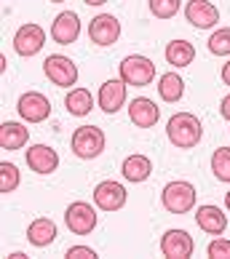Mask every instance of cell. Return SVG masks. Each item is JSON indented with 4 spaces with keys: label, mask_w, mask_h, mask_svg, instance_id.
<instances>
[{
    "label": "cell",
    "mask_w": 230,
    "mask_h": 259,
    "mask_svg": "<svg viewBox=\"0 0 230 259\" xmlns=\"http://www.w3.org/2000/svg\"><path fill=\"white\" fill-rule=\"evenodd\" d=\"M16 110L22 115V120H27V123H43L51 115V102L41 91H27L19 97Z\"/></svg>",
    "instance_id": "52a82bcc"
},
{
    "label": "cell",
    "mask_w": 230,
    "mask_h": 259,
    "mask_svg": "<svg viewBox=\"0 0 230 259\" xmlns=\"http://www.w3.org/2000/svg\"><path fill=\"white\" fill-rule=\"evenodd\" d=\"M81 35V19L75 11H62L59 16L51 22V40L59 46H70L78 40Z\"/></svg>",
    "instance_id": "4fadbf2b"
},
{
    "label": "cell",
    "mask_w": 230,
    "mask_h": 259,
    "mask_svg": "<svg viewBox=\"0 0 230 259\" xmlns=\"http://www.w3.org/2000/svg\"><path fill=\"white\" fill-rule=\"evenodd\" d=\"M150 11L156 19H171L179 11V0H150Z\"/></svg>",
    "instance_id": "4316f807"
},
{
    "label": "cell",
    "mask_w": 230,
    "mask_h": 259,
    "mask_svg": "<svg viewBox=\"0 0 230 259\" xmlns=\"http://www.w3.org/2000/svg\"><path fill=\"white\" fill-rule=\"evenodd\" d=\"M97 104L102 107V112L107 115H115L123 104H126V83L121 78H112V80H104L99 85V97H97Z\"/></svg>",
    "instance_id": "5bb4252c"
},
{
    "label": "cell",
    "mask_w": 230,
    "mask_h": 259,
    "mask_svg": "<svg viewBox=\"0 0 230 259\" xmlns=\"http://www.w3.org/2000/svg\"><path fill=\"white\" fill-rule=\"evenodd\" d=\"M222 80H225V85H230V59L222 64Z\"/></svg>",
    "instance_id": "4dcf8cb0"
},
{
    "label": "cell",
    "mask_w": 230,
    "mask_h": 259,
    "mask_svg": "<svg viewBox=\"0 0 230 259\" xmlns=\"http://www.w3.org/2000/svg\"><path fill=\"white\" fill-rule=\"evenodd\" d=\"M196 222L206 235H222L227 230V214L219 206H198Z\"/></svg>",
    "instance_id": "e0dca14e"
},
{
    "label": "cell",
    "mask_w": 230,
    "mask_h": 259,
    "mask_svg": "<svg viewBox=\"0 0 230 259\" xmlns=\"http://www.w3.org/2000/svg\"><path fill=\"white\" fill-rule=\"evenodd\" d=\"M219 115H222L225 120H230V94H227L222 102H219Z\"/></svg>",
    "instance_id": "f546056e"
},
{
    "label": "cell",
    "mask_w": 230,
    "mask_h": 259,
    "mask_svg": "<svg viewBox=\"0 0 230 259\" xmlns=\"http://www.w3.org/2000/svg\"><path fill=\"white\" fill-rule=\"evenodd\" d=\"M27 166L35 174H54L59 168V152L49 145H32L27 150Z\"/></svg>",
    "instance_id": "9a60e30c"
},
{
    "label": "cell",
    "mask_w": 230,
    "mask_h": 259,
    "mask_svg": "<svg viewBox=\"0 0 230 259\" xmlns=\"http://www.w3.org/2000/svg\"><path fill=\"white\" fill-rule=\"evenodd\" d=\"M49 3H64V0H49Z\"/></svg>",
    "instance_id": "e575fe53"
},
{
    "label": "cell",
    "mask_w": 230,
    "mask_h": 259,
    "mask_svg": "<svg viewBox=\"0 0 230 259\" xmlns=\"http://www.w3.org/2000/svg\"><path fill=\"white\" fill-rule=\"evenodd\" d=\"M209 51L214 56H230V27H219L209 37Z\"/></svg>",
    "instance_id": "484cf974"
},
{
    "label": "cell",
    "mask_w": 230,
    "mask_h": 259,
    "mask_svg": "<svg viewBox=\"0 0 230 259\" xmlns=\"http://www.w3.org/2000/svg\"><path fill=\"white\" fill-rule=\"evenodd\" d=\"M129 118L137 128H152L161 118V110L158 104L147 99V97H137L131 104H129Z\"/></svg>",
    "instance_id": "2e32d148"
},
{
    "label": "cell",
    "mask_w": 230,
    "mask_h": 259,
    "mask_svg": "<svg viewBox=\"0 0 230 259\" xmlns=\"http://www.w3.org/2000/svg\"><path fill=\"white\" fill-rule=\"evenodd\" d=\"M185 19L196 30H212L219 22V8L209 0H190L185 6Z\"/></svg>",
    "instance_id": "7c38bea8"
},
{
    "label": "cell",
    "mask_w": 230,
    "mask_h": 259,
    "mask_svg": "<svg viewBox=\"0 0 230 259\" xmlns=\"http://www.w3.org/2000/svg\"><path fill=\"white\" fill-rule=\"evenodd\" d=\"M196 251V243L185 230H166L161 238V254L166 259H190Z\"/></svg>",
    "instance_id": "30bf717a"
},
{
    "label": "cell",
    "mask_w": 230,
    "mask_h": 259,
    "mask_svg": "<svg viewBox=\"0 0 230 259\" xmlns=\"http://www.w3.org/2000/svg\"><path fill=\"white\" fill-rule=\"evenodd\" d=\"M161 203H164L169 214H187L196 206V187L182 179L169 182L164 187V193H161Z\"/></svg>",
    "instance_id": "3957f363"
},
{
    "label": "cell",
    "mask_w": 230,
    "mask_h": 259,
    "mask_svg": "<svg viewBox=\"0 0 230 259\" xmlns=\"http://www.w3.org/2000/svg\"><path fill=\"white\" fill-rule=\"evenodd\" d=\"M206 254L212 259H230V241L227 238H214V241L209 243Z\"/></svg>",
    "instance_id": "83f0119b"
},
{
    "label": "cell",
    "mask_w": 230,
    "mask_h": 259,
    "mask_svg": "<svg viewBox=\"0 0 230 259\" xmlns=\"http://www.w3.org/2000/svg\"><path fill=\"white\" fill-rule=\"evenodd\" d=\"M86 6H102V3H107V0H83Z\"/></svg>",
    "instance_id": "1f68e13d"
},
{
    "label": "cell",
    "mask_w": 230,
    "mask_h": 259,
    "mask_svg": "<svg viewBox=\"0 0 230 259\" xmlns=\"http://www.w3.org/2000/svg\"><path fill=\"white\" fill-rule=\"evenodd\" d=\"M64 107L70 115H75V118H83V115H89L91 107H94V97L89 89H72L70 94L64 97Z\"/></svg>",
    "instance_id": "7402d4cb"
},
{
    "label": "cell",
    "mask_w": 230,
    "mask_h": 259,
    "mask_svg": "<svg viewBox=\"0 0 230 259\" xmlns=\"http://www.w3.org/2000/svg\"><path fill=\"white\" fill-rule=\"evenodd\" d=\"M43 72L54 85L59 89H70V85L78 83V64H75L70 56H62V54H51L49 59L43 62Z\"/></svg>",
    "instance_id": "5b68a950"
},
{
    "label": "cell",
    "mask_w": 230,
    "mask_h": 259,
    "mask_svg": "<svg viewBox=\"0 0 230 259\" xmlns=\"http://www.w3.org/2000/svg\"><path fill=\"white\" fill-rule=\"evenodd\" d=\"M225 208L230 211V190H227V193H225Z\"/></svg>",
    "instance_id": "836d02e7"
},
{
    "label": "cell",
    "mask_w": 230,
    "mask_h": 259,
    "mask_svg": "<svg viewBox=\"0 0 230 259\" xmlns=\"http://www.w3.org/2000/svg\"><path fill=\"white\" fill-rule=\"evenodd\" d=\"M8 259H24V254L22 251H14V254H8Z\"/></svg>",
    "instance_id": "d6a6232c"
},
{
    "label": "cell",
    "mask_w": 230,
    "mask_h": 259,
    "mask_svg": "<svg viewBox=\"0 0 230 259\" xmlns=\"http://www.w3.org/2000/svg\"><path fill=\"white\" fill-rule=\"evenodd\" d=\"M89 37H91V43H97V46H112L121 37L118 16H112V14L94 16L91 24H89Z\"/></svg>",
    "instance_id": "8fae6325"
},
{
    "label": "cell",
    "mask_w": 230,
    "mask_h": 259,
    "mask_svg": "<svg viewBox=\"0 0 230 259\" xmlns=\"http://www.w3.org/2000/svg\"><path fill=\"white\" fill-rule=\"evenodd\" d=\"M126 187L121 185V182H112V179H104L97 185V190H94V203H97V208L102 211H118L126 206Z\"/></svg>",
    "instance_id": "9c48e42d"
},
{
    "label": "cell",
    "mask_w": 230,
    "mask_h": 259,
    "mask_svg": "<svg viewBox=\"0 0 230 259\" xmlns=\"http://www.w3.org/2000/svg\"><path fill=\"white\" fill-rule=\"evenodd\" d=\"M118 70H121V80L126 85H134V89H145V85L156 80V64L147 56H139V54L126 56L118 64Z\"/></svg>",
    "instance_id": "7a4b0ae2"
},
{
    "label": "cell",
    "mask_w": 230,
    "mask_h": 259,
    "mask_svg": "<svg viewBox=\"0 0 230 259\" xmlns=\"http://www.w3.org/2000/svg\"><path fill=\"white\" fill-rule=\"evenodd\" d=\"M182 94H185V80L179 78L177 72H166V75H161V80H158V97L169 102V104H174L182 99Z\"/></svg>",
    "instance_id": "603a6c76"
},
{
    "label": "cell",
    "mask_w": 230,
    "mask_h": 259,
    "mask_svg": "<svg viewBox=\"0 0 230 259\" xmlns=\"http://www.w3.org/2000/svg\"><path fill=\"white\" fill-rule=\"evenodd\" d=\"M30 139V128H24L22 123L6 120L0 126V147L3 150H22Z\"/></svg>",
    "instance_id": "ffe728a7"
},
{
    "label": "cell",
    "mask_w": 230,
    "mask_h": 259,
    "mask_svg": "<svg viewBox=\"0 0 230 259\" xmlns=\"http://www.w3.org/2000/svg\"><path fill=\"white\" fill-rule=\"evenodd\" d=\"M67 259H97V251L91 246H70L64 251Z\"/></svg>",
    "instance_id": "f1b7e54d"
},
{
    "label": "cell",
    "mask_w": 230,
    "mask_h": 259,
    "mask_svg": "<svg viewBox=\"0 0 230 259\" xmlns=\"http://www.w3.org/2000/svg\"><path fill=\"white\" fill-rule=\"evenodd\" d=\"M46 46V30L41 24H22L14 35V49L19 56H35L41 54Z\"/></svg>",
    "instance_id": "ba28073f"
},
{
    "label": "cell",
    "mask_w": 230,
    "mask_h": 259,
    "mask_svg": "<svg viewBox=\"0 0 230 259\" xmlns=\"http://www.w3.org/2000/svg\"><path fill=\"white\" fill-rule=\"evenodd\" d=\"M19 182H22V174H19V168L14 166V163H0V193L8 195L14 193V190L19 187Z\"/></svg>",
    "instance_id": "d4e9b609"
},
{
    "label": "cell",
    "mask_w": 230,
    "mask_h": 259,
    "mask_svg": "<svg viewBox=\"0 0 230 259\" xmlns=\"http://www.w3.org/2000/svg\"><path fill=\"white\" fill-rule=\"evenodd\" d=\"M193 59H196V49H193L190 40H171L166 46V62L174 64L177 70L179 67H190Z\"/></svg>",
    "instance_id": "44dd1931"
},
{
    "label": "cell",
    "mask_w": 230,
    "mask_h": 259,
    "mask_svg": "<svg viewBox=\"0 0 230 259\" xmlns=\"http://www.w3.org/2000/svg\"><path fill=\"white\" fill-rule=\"evenodd\" d=\"M27 241H30L32 246H37V248L51 246L56 241V225H54V219L41 217V219H35V222H30V227H27Z\"/></svg>",
    "instance_id": "d6986e66"
},
{
    "label": "cell",
    "mask_w": 230,
    "mask_h": 259,
    "mask_svg": "<svg viewBox=\"0 0 230 259\" xmlns=\"http://www.w3.org/2000/svg\"><path fill=\"white\" fill-rule=\"evenodd\" d=\"M104 131L97 128V126H78L72 134V152L78 155L81 160H94V158H99L102 155V150H104Z\"/></svg>",
    "instance_id": "277c9868"
},
{
    "label": "cell",
    "mask_w": 230,
    "mask_h": 259,
    "mask_svg": "<svg viewBox=\"0 0 230 259\" xmlns=\"http://www.w3.org/2000/svg\"><path fill=\"white\" fill-rule=\"evenodd\" d=\"M212 171L219 182L230 185V147H217L212 155Z\"/></svg>",
    "instance_id": "cb8c5ba5"
},
{
    "label": "cell",
    "mask_w": 230,
    "mask_h": 259,
    "mask_svg": "<svg viewBox=\"0 0 230 259\" xmlns=\"http://www.w3.org/2000/svg\"><path fill=\"white\" fill-rule=\"evenodd\" d=\"M121 174L126 182H134V185H139V182H147L150 174H152V163L147 155H139V152H134L123 160L121 166Z\"/></svg>",
    "instance_id": "ac0fdd59"
},
{
    "label": "cell",
    "mask_w": 230,
    "mask_h": 259,
    "mask_svg": "<svg viewBox=\"0 0 230 259\" xmlns=\"http://www.w3.org/2000/svg\"><path fill=\"white\" fill-rule=\"evenodd\" d=\"M97 219H99L97 208L91 203H86V200H75L64 211V222L70 227V233H75V235H89L97 227Z\"/></svg>",
    "instance_id": "8992f818"
},
{
    "label": "cell",
    "mask_w": 230,
    "mask_h": 259,
    "mask_svg": "<svg viewBox=\"0 0 230 259\" xmlns=\"http://www.w3.org/2000/svg\"><path fill=\"white\" fill-rule=\"evenodd\" d=\"M166 137L177 150H193L201 137H204V126H201L198 115L193 112H177L171 115L166 123Z\"/></svg>",
    "instance_id": "6da1fadb"
}]
</instances>
